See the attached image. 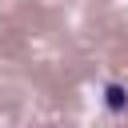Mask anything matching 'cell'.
I'll list each match as a JSON object with an SVG mask.
<instances>
[{
	"label": "cell",
	"mask_w": 128,
	"mask_h": 128,
	"mask_svg": "<svg viewBox=\"0 0 128 128\" xmlns=\"http://www.w3.org/2000/svg\"><path fill=\"white\" fill-rule=\"evenodd\" d=\"M104 104H108V112H124L128 108V96H124V88L112 80V84H104Z\"/></svg>",
	"instance_id": "obj_1"
}]
</instances>
